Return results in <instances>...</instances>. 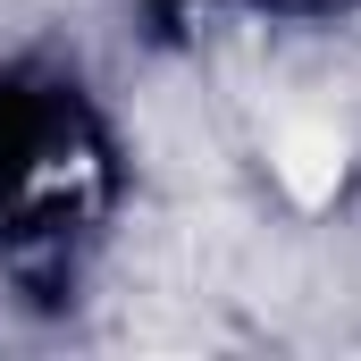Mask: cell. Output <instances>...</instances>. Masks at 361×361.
I'll return each instance as SVG.
<instances>
[{
	"label": "cell",
	"instance_id": "cell-1",
	"mask_svg": "<svg viewBox=\"0 0 361 361\" xmlns=\"http://www.w3.org/2000/svg\"><path fill=\"white\" fill-rule=\"evenodd\" d=\"M277 160V185L302 202V210H319V202H336V185H345V135L328 126V118H286L269 143Z\"/></svg>",
	"mask_w": 361,
	"mask_h": 361
}]
</instances>
